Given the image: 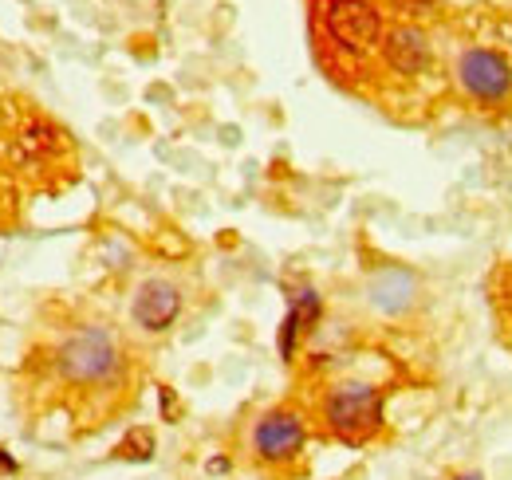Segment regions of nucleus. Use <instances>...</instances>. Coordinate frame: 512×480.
I'll use <instances>...</instances> for the list:
<instances>
[{
    "label": "nucleus",
    "mask_w": 512,
    "mask_h": 480,
    "mask_svg": "<svg viewBox=\"0 0 512 480\" xmlns=\"http://www.w3.org/2000/svg\"><path fill=\"white\" fill-rule=\"evenodd\" d=\"M249 445H253V457L264 465H288L304 453L308 445V425L296 410H268L264 418L253 425L249 433Z\"/></svg>",
    "instance_id": "5"
},
{
    "label": "nucleus",
    "mask_w": 512,
    "mask_h": 480,
    "mask_svg": "<svg viewBox=\"0 0 512 480\" xmlns=\"http://www.w3.org/2000/svg\"><path fill=\"white\" fill-rule=\"evenodd\" d=\"M150 453H154L150 429H130L127 441H119V449H115V457H123V461H146Z\"/></svg>",
    "instance_id": "9"
},
{
    "label": "nucleus",
    "mask_w": 512,
    "mask_h": 480,
    "mask_svg": "<svg viewBox=\"0 0 512 480\" xmlns=\"http://www.w3.org/2000/svg\"><path fill=\"white\" fill-rule=\"evenodd\" d=\"M379 56H383L390 75L422 79L434 67V36L418 20H398L394 28H386L383 44H379Z\"/></svg>",
    "instance_id": "6"
},
{
    "label": "nucleus",
    "mask_w": 512,
    "mask_h": 480,
    "mask_svg": "<svg viewBox=\"0 0 512 480\" xmlns=\"http://www.w3.org/2000/svg\"><path fill=\"white\" fill-rule=\"evenodd\" d=\"M323 421L343 445H367L383 433V390L367 382H343L323 398Z\"/></svg>",
    "instance_id": "3"
},
{
    "label": "nucleus",
    "mask_w": 512,
    "mask_h": 480,
    "mask_svg": "<svg viewBox=\"0 0 512 480\" xmlns=\"http://www.w3.org/2000/svg\"><path fill=\"white\" fill-rule=\"evenodd\" d=\"M323 36L343 56H367L383 44V8L375 0H327L320 12Z\"/></svg>",
    "instance_id": "4"
},
{
    "label": "nucleus",
    "mask_w": 512,
    "mask_h": 480,
    "mask_svg": "<svg viewBox=\"0 0 512 480\" xmlns=\"http://www.w3.org/2000/svg\"><path fill=\"white\" fill-rule=\"evenodd\" d=\"M0 473H8V477L16 473V461H12V453H4V449H0Z\"/></svg>",
    "instance_id": "11"
},
{
    "label": "nucleus",
    "mask_w": 512,
    "mask_h": 480,
    "mask_svg": "<svg viewBox=\"0 0 512 480\" xmlns=\"http://www.w3.org/2000/svg\"><path fill=\"white\" fill-rule=\"evenodd\" d=\"M453 87L477 111H512V16L477 12L461 20Z\"/></svg>",
    "instance_id": "1"
},
{
    "label": "nucleus",
    "mask_w": 512,
    "mask_h": 480,
    "mask_svg": "<svg viewBox=\"0 0 512 480\" xmlns=\"http://www.w3.org/2000/svg\"><path fill=\"white\" fill-rule=\"evenodd\" d=\"M449 480H485L481 473H457V477H449Z\"/></svg>",
    "instance_id": "12"
},
{
    "label": "nucleus",
    "mask_w": 512,
    "mask_h": 480,
    "mask_svg": "<svg viewBox=\"0 0 512 480\" xmlns=\"http://www.w3.org/2000/svg\"><path fill=\"white\" fill-rule=\"evenodd\" d=\"M320 311H323V303L312 288H300V292L292 296V307H288L284 327H280V355H284L288 362L296 359V343H300V335H308V331L320 323Z\"/></svg>",
    "instance_id": "8"
},
{
    "label": "nucleus",
    "mask_w": 512,
    "mask_h": 480,
    "mask_svg": "<svg viewBox=\"0 0 512 480\" xmlns=\"http://www.w3.org/2000/svg\"><path fill=\"white\" fill-rule=\"evenodd\" d=\"M56 366L71 386H107L123 374V347L107 327H83L64 339Z\"/></svg>",
    "instance_id": "2"
},
{
    "label": "nucleus",
    "mask_w": 512,
    "mask_h": 480,
    "mask_svg": "<svg viewBox=\"0 0 512 480\" xmlns=\"http://www.w3.org/2000/svg\"><path fill=\"white\" fill-rule=\"evenodd\" d=\"M178 311H182V292H178V284L158 280V276L146 280V284H138L130 315H134V323H138L142 331H150V335L166 331V327L178 319Z\"/></svg>",
    "instance_id": "7"
},
{
    "label": "nucleus",
    "mask_w": 512,
    "mask_h": 480,
    "mask_svg": "<svg viewBox=\"0 0 512 480\" xmlns=\"http://www.w3.org/2000/svg\"><path fill=\"white\" fill-rule=\"evenodd\" d=\"M497 303H501V319H505V327L512 331V268L501 276V288H497Z\"/></svg>",
    "instance_id": "10"
}]
</instances>
